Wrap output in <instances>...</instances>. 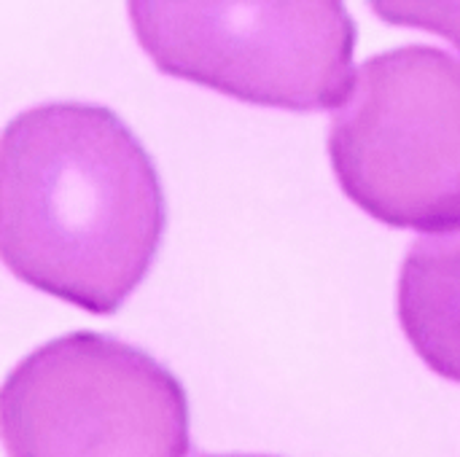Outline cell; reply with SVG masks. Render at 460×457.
I'll return each mask as SVG.
<instances>
[{
  "label": "cell",
  "instance_id": "1",
  "mask_svg": "<svg viewBox=\"0 0 460 457\" xmlns=\"http://www.w3.org/2000/svg\"><path fill=\"white\" fill-rule=\"evenodd\" d=\"M164 232L151 156L108 108L46 102L0 143V253L27 286L92 315L116 312Z\"/></svg>",
  "mask_w": 460,
  "mask_h": 457
},
{
  "label": "cell",
  "instance_id": "2",
  "mask_svg": "<svg viewBox=\"0 0 460 457\" xmlns=\"http://www.w3.org/2000/svg\"><path fill=\"white\" fill-rule=\"evenodd\" d=\"M342 191L372 218L429 234L460 229V62L412 43L367 59L332 119Z\"/></svg>",
  "mask_w": 460,
  "mask_h": 457
},
{
  "label": "cell",
  "instance_id": "3",
  "mask_svg": "<svg viewBox=\"0 0 460 457\" xmlns=\"http://www.w3.org/2000/svg\"><path fill=\"white\" fill-rule=\"evenodd\" d=\"M129 19L162 73L245 102L326 110L356 81V24L334 0H137Z\"/></svg>",
  "mask_w": 460,
  "mask_h": 457
},
{
  "label": "cell",
  "instance_id": "4",
  "mask_svg": "<svg viewBox=\"0 0 460 457\" xmlns=\"http://www.w3.org/2000/svg\"><path fill=\"white\" fill-rule=\"evenodd\" d=\"M8 457H186L181 382L143 350L92 331L30 353L0 396Z\"/></svg>",
  "mask_w": 460,
  "mask_h": 457
},
{
  "label": "cell",
  "instance_id": "5",
  "mask_svg": "<svg viewBox=\"0 0 460 457\" xmlns=\"http://www.w3.org/2000/svg\"><path fill=\"white\" fill-rule=\"evenodd\" d=\"M399 321L423 364L460 382V229L412 242L399 275Z\"/></svg>",
  "mask_w": 460,
  "mask_h": 457
},
{
  "label": "cell",
  "instance_id": "6",
  "mask_svg": "<svg viewBox=\"0 0 460 457\" xmlns=\"http://www.w3.org/2000/svg\"><path fill=\"white\" fill-rule=\"evenodd\" d=\"M375 11L396 24H418L460 48V3H375Z\"/></svg>",
  "mask_w": 460,
  "mask_h": 457
},
{
  "label": "cell",
  "instance_id": "7",
  "mask_svg": "<svg viewBox=\"0 0 460 457\" xmlns=\"http://www.w3.org/2000/svg\"><path fill=\"white\" fill-rule=\"evenodd\" d=\"M205 457H213V455H205ZM221 457H253V455H221Z\"/></svg>",
  "mask_w": 460,
  "mask_h": 457
}]
</instances>
